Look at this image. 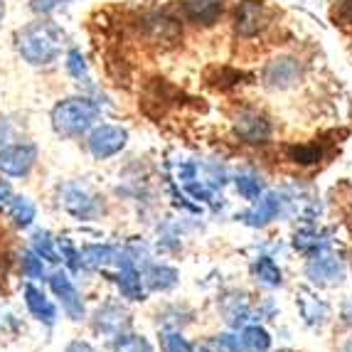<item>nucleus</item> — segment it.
<instances>
[{
	"instance_id": "nucleus-22",
	"label": "nucleus",
	"mask_w": 352,
	"mask_h": 352,
	"mask_svg": "<svg viewBox=\"0 0 352 352\" xmlns=\"http://www.w3.org/2000/svg\"><path fill=\"white\" fill-rule=\"evenodd\" d=\"M67 69H69V74L74 76V79L89 84L87 62H84V57H82V52H79V50H72V52H69V57H67Z\"/></svg>"
},
{
	"instance_id": "nucleus-2",
	"label": "nucleus",
	"mask_w": 352,
	"mask_h": 352,
	"mask_svg": "<svg viewBox=\"0 0 352 352\" xmlns=\"http://www.w3.org/2000/svg\"><path fill=\"white\" fill-rule=\"evenodd\" d=\"M99 116L94 101L74 96V99L59 101L52 109V126L59 135H79L94 124Z\"/></svg>"
},
{
	"instance_id": "nucleus-24",
	"label": "nucleus",
	"mask_w": 352,
	"mask_h": 352,
	"mask_svg": "<svg viewBox=\"0 0 352 352\" xmlns=\"http://www.w3.org/2000/svg\"><path fill=\"white\" fill-rule=\"evenodd\" d=\"M160 350L163 352H192V345L177 333H163L160 335Z\"/></svg>"
},
{
	"instance_id": "nucleus-21",
	"label": "nucleus",
	"mask_w": 352,
	"mask_h": 352,
	"mask_svg": "<svg viewBox=\"0 0 352 352\" xmlns=\"http://www.w3.org/2000/svg\"><path fill=\"white\" fill-rule=\"evenodd\" d=\"M254 271H256V276L264 283H269V286H278V283H281V271H278V266L274 264L271 258H258Z\"/></svg>"
},
{
	"instance_id": "nucleus-20",
	"label": "nucleus",
	"mask_w": 352,
	"mask_h": 352,
	"mask_svg": "<svg viewBox=\"0 0 352 352\" xmlns=\"http://www.w3.org/2000/svg\"><path fill=\"white\" fill-rule=\"evenodd\" d=\"M84 261L91 266H109L116 261V252L111 247H87L84 249Z\"/></svg>"
},
{
	"instance_id": "nucleus-10",
	"label": "nucleus",
	"mask_w": 352,
	"mask_h": 352,
	"mask_svg": "<svg viewBox=\"0 0 352 352\" xmlns=\"http://www.w3.org/2000/svg\"><path fill=\"white\" fill-rule=\"evenodd\" d=\"M25 305H28V311L32 313L40 323L54 325V320H57V308H54L52 300L42 294L40 288L25 286Z\"/></svg>"
},
{
	"instance_id": "nucleus-5",
	"label": "nucleus",
	"mask_w": 352,
	"mask_h": 352,
	"mask_svg": "<svg viewBox=\"0 0 352 352\" xmlns=\"http://www.w3.org/2000/svg\"><path fill=\"white\" fill-rule=\"evenodd\" d=\"M126 138H129L126 131L118 129V126H99L94 133L89 135V151L99 160L111 158L126 146Z\"/></svg>"
},
{
	"instance_id": "nucleus-26",
	"label": "nucleus",
	"mask_w": 352,
	"mask_h": 352,
	"mask_svg": "<svg viewBox=\"0 0 352 352\" xmlns=\"http://www.w3.org/2000/svg\"><path fill=\"white\" fill-rule=\"evenodd\" d=\"M175 278H177V274L173 269H165V266H160V269H153V274H151V286L153 288H170V286H175Z\"/></svg>"
},
{
	"instance_id": "nucleus-25",
	"label": "nucleus",
	"mask_w": 352,
	"mask_h": 352,
	"mask_svg": "<svg viewBox=\"0 0 352 352\" xmlns=\"http://www.w3.org/2000/svg\"><path fill=\"white\" fill-rule=\"evenodd\" d=\"M23 274L28 278H40L45 274V264L35 252H25L23 254Z\"/></svg>"
},
{
	"instance_id": "nucleus-6",
	"label": "nucleus",
	"mask_w": 352,
	"mask_h": 352,
	"mask_svg": "<svg viewBox=\"0 0 352 352\" xmlns=\"http://www.w3.org/2000/svg\"><path fill=\"white\" fill-rule=\"evenodd\" d=\"M266 23H269V12H266L264 3H258V0H244L239 6V10H236L234 28L241 37L258 35L266 28Z\"/></svg>"
},
{
	"instance_id": "nucleus-32",
	"label": "nucleus",
	"mask_w": 352,
	"mask_h": 352,
	"mask_svg": "<svg viewBox=\"0 0 352 352\" xmlns=\"http://www.w3.org/2000/svg\"><path fill=\"white\" fill-rule=\"evenodd\" d=\"M340 12L347 20H352V0H340Z\"/></svg>"
},
{
	"instance_id": "nucleus-15",
	"label": "nucleus",
	"mask_w": 352,
	"mask_h": 352,
	"mask_svg": "<svg viewBox=\"0 0 352 352\" xmlns=\"http://www.w3.org/2000/svg\"><path fill=\"white\" fill-rule=\"evenodd\" d=\"M276 212H278V200L274 195H266V197H261V200L244 214V219H247L249 224H266L276 217Z\"/></svg>"
},
{
	"instance_id": "nucleus-31",
	"label": "nucleus",
	"mask_w": 352,
	"mask_h": 352,
	"mask_svg": "<svg viewBox=\"0 0 352 352\" xmlns=\"http://www.w3.org/2000/svg\"><path fill=\"white\" fill-rule=\"evenodd\" d=\"M12 197V190H10V185H8L6 180H0V200L3 202H8Z\"/></svg>"
},
{
	"instance_id": "nucleus-12",
	"label": "nucleus",
	"mask_w": 352,
	"mask_h": 352,
	"mask_svg": "<svg viewBox=\"0 0 352 352\" xmlns=\"http://www.w3.org/2000/svg\"><path fill=\"white\" fill-rule=\"evenodd\" d=\"M222 12V0H185V15L197 25L217 23Z\"/></svg>"
},
{
	"instance_id": "nucleus-33",
	"label": "nucleus",
	"mask_w": 352,
	"mask_h": 352,
	"mask_svg": "<svg viewBox=\"0 0 352 352\" xmlns=\"http://www.w3.org/2000/svg\"><path fill=\"white\" fill-rule=\"evenodd\" d=\"M3 12H6V6H3V3H0V20H3Z\"/></svg>"
},
{
	"instance_id": "nucleus-23",
	"label": "nucleus",
	"mask_w": 352,
	"mask_h": 352,
	"mask_svg": "<svg viewBox=\"0 0 352 352\" xmlns=\"http://www.w3.org/2000/svg\"><path fill=\"white\" fill-rule=\"evenodd\" d=\"M113 350L116 352H151V345H148L143 338H138V335H121L116 340V345H113Z\"/></svg>"
},
{
	"instance_id": "nucleus-27",
	"label": "nucleus",
	"mask_w": 352,
	"mask_h": 352,
	"mask_svg": "<svg viewBox=\"0 0 352 352\" xmlns=\"http://www.w3.org/2000/svg\"><path fill=\"white\" fill-rule=\"evenodd\" d=\"M236 190H239L247 200H258V192H261V185L254 177H239L236 180Z\"/></svg>"
},
{
	"instance_id": "nucleus-30",
	"label": "nucleus",
	"mask_w": 352,
	"mask_h": 352,
	"mask_svg": "<svg viewBox=\"0 0 352 352\" xmlns=\"http://www.w3.org/2000/svg\"><path fill=\"white\" fill-rule=\"evenodd\" d=\"M67 352H96V350L89 345V342H72V345L67 347Z\"/></svg>"
},
{
	"instance_id": "nucleus-16",
	"label": "nucleus",
	"mask_w": 352,
	"mask_h": 352,
	"mask_svg": "<svg viewBox=\"0 0 352 352\" xmlns=\"http://www.w3.org/2000/svg\"><path fill=\"white\" fill-rule=\"evenodd\" d=\"M8 210H10V217L12 222L18 224V227H30L32 219H35V205L28 200V197H20V195H12L10 200H8Z\"/></svg>"
},
{
	"instance_id": "nucleus-4",
	"label": "nucleus",
	"mask_w": 352,
	"mask_h": 352,
	"mask_svg": "<svg viewBox=\"0 0 352 352\" xmlns=\"http://www.w3.org/2000/svg\"><path fill=\"white\" fill-rule=\"evenodd\" d=\"M62 207L76 219H91L101 212V202L96 195H91L87 188L69 182L62 188Z\"/></svg>"
},
{
	"instance_id": "nucleus-28",
	"label": "nucleus",
	"mask_w": 352,
	"mask_h": 352,
	"mask_svg": "<svg viewBox=\"0 0 352 352\" xmlns=\"http://www.w3.org/2000/svg\"><path fill=\"white\" fill-rule=\"evenodd\" d=\"M12 135H15V129L10 126V121L0 116V146H8L12 141Z\"/></svg>"
},
{
	"instance_id": "nucleus-17",
	"label": "nucleus",
	"mask_w": 352,
	"mask_h": 352,
	"mask_svg": "<svg viewBox=\"0 0 352 352\" xmlns=\"http://www.w3.org/2000/svg\"><path fill=\"white\" fill-rule=\"evenodd\" d=\"M288 155H291V160H296V163H300V165H311L323 158V146H318V143L294 146V148H288Z\"/></svg>"
},
{
	"instance_id": "nucleus-34",
	"label": "nucleus",
	"mask_w": 352,
	"mask_h": 352,
	"mask_svg": "<svg viewBox=\"0 0 352 352\" xmlns=\"http://www.w3.org/2000/svg\"><path fill=\"white\" fill-rule=\"evenodd\" d=\"M347 352H352V342H350V345H347Z\"/></svg>"
},
{
	"instance_id": "nucleus-19",
	"label": "nucleus",
	"mask_w": 352,
	"mask_h": 352,
	"mask_svg": "<svg viewBox=\"0 0 352 352\" xmlns=\"http://www.w3.org/2000/svg\"><path fill=\"white\" fill-rule=\"evenodd\" d=\"M32 247H35V254L40 258H47V261H52V264L59 261L57 252H54V239L50 236V232H35V236H32Z\"/></svg>"
},
{
	"instance_id": "nucleus-18",
	"label": "nucleus",
	"mask_w": 352,
	"mask_h": 352,
	"mask_svg": "<svg viewBox=\"0 0 352 352\" xmlns=\"http://www.w3.org/2000/svg\"><path fill=\"white\" fill-rule=\"evenodd\" d=\"M271 345L269 333L261 328H247L241 335V347H247L249 352H266Z\"/></svg>"
},
{
	"instance_id": "nucleus-7",
	"label": "nucleus",
	"mask_w": 352,
	"mask_h": 352,
	"mask_svg": "<svg viewBox=\"0 0 352 352\" xmlns=\"http://www.w3.org/2000/svg\"><path fill=\"white\" fill-rule=\"evenodd\" d=\"M234 129L247 143H264L271 135V124L256 111H241L234 121Z\"/></svg>"
},
{
	"instance_id": "nucleus-11",
	"label": "nucleus",
	"mask_w": 352,
	"mask_h": 352,
	"mask_svg": "<svg viewBox=\"0 0 352 352\" xmlns=\"http://www.w3.org/2000/svg\"><path fill=\"white\" fill-rule=\"evenodd\" d=\"M126 328H129V316L118 305L106 303L104 308H99V313H96V330H101L106 335H118L124 333Z\"/></svg>"
},
{
	"instance_id": "nucleus-3",
	"label": "nucleus",
	"mask_w": 352,
	"mask_h": 352,
	"mask_svg": "<svg viewBox=\"0 0 352 352\" xmlns=\"http://www.w3.org/2000/svg\"><path fill=\"white\" fill-rule=\"evenodd\" d=\"M37 160V148L32 143H12L0 148V173L10 177H23L32 170Z\"/></svg>"
},
{
	"instance_id": "nucleus-8",
	"label": "nucleus",
	"mask_w": 352,
	"mask_h": 352,
	"mask_svg": "<svg viewBox=\"0 0 352 352\" xmlns=\"http://www.w3.org/2000/svg\"><path fill=\"white\" fill-rule=\"evenodd\" d=\"M50 286H52V291L57 294V298L62 300V308L69 313V318H74V320L84 318V303L67 274H54V276L50 278Z\"/></svg>"
},
{
	"instance_id": "nucleus-1",
	"label": "nucleus",
	"mask_w": 352,
	"mask_h": 352,
	"mask_svg": "<svg viewBox=\"0 0 352 352\" xmlns=\"http://www.w3.org/2000/svg\"><path fill=\"white\" fill-rule=\"evenodd\" d=\"M65 32L54 23H32L18 35L20 54L30 65H50L62 52Z\"/></svg>"
},
{
	"instance_id": "nucleus-14",
	"label": "nucleus",
	"mask_w": 352,
	"mask_h": 352,
	"mask_svg": "<svg viewBox=\"0 0 352 352\" xmlns=\"http://www.w3.org/2000/svg\"><path fill=\"white\" fill-rule=\"evenodd\" d=\"M148 32H151L153 40L175 42L180 37V25H177V20L168 18V15H153L148 20Z\"/></svg>"
},
{
	"instance_id": "nucleus-29",
	"label": "nucleus",
	"mask_w": 352,
	"mask_h": 352,
	"mask_svg": "<svg viewBox=\"0 0 352 352\" xmlns=\"http://www.w3.org/2000/svg\"><path fill=\"white\" fill-rule=\"evenodd\" d=\"M62 0H32V10L35 12H50L59 6Z\"/></svg>"
},
{
	"instance_id": "nucleus-13",
	"label": "nucleus",
	"mask_w": 352,
	"mask_h": 352,
	"mask_svg": "<svg viewBox=\"0 0 352 352\" xmlns=\"http://www.w3.org/2000/svg\"><path fill=\"white\" fill-rule=\"evenodd\" d=\"M308 274L320 283H335L342 278V264L335 256H316L308 264Z\"/></svg>"
},
{
	"instance_id": "nucleus-9",
	"label": "nucleus",
	"mask_w": 352,
	"mask_h": 352,
	"mask_svg": "<svg viewBox=\"0 0 352 352\" xmlns=\"http://www.w3.org/2000/svg\"><path fill=\"white\" fill-rule=\"evenodd\" d=\"M300 76V65L296 59L283 57V59H274L264 72V82L274 89H286L291 84L298 82Z\"/></svg>"
}]
</instances>
